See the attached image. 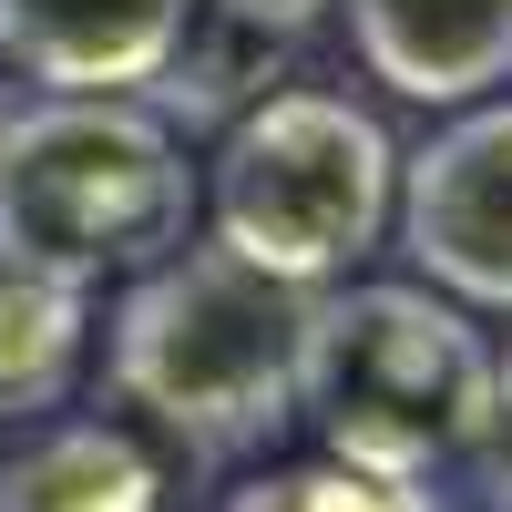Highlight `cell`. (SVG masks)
Wrapping results in <instances>:
<instances>
[{
  "label": "cell",
  "mask_w": 512,
  "mask_h": 512,
  "mask_svg": "<svg viewBox=\"0 0 512 512\" xmlns=\"http://www.w3.org/2000/svg\"><path fill=\"white\" fill-rule=\"evenodd\" d=\"M461 461H482V482H492V502L512 512V369L492 359V400H482V431H472V451Z\"/></svg>",
  "instance_id": "11"
},
{
  "label": "cell",
  "mask_w": 512,
  "mask_h": 512,
  "mask_svg": "<svg viewBox=\"0 0 512 512\" xmlns=\"http://www.w3.org/2000/svg\"><path fill=\"white\" fill-rule=\"evenodd\" d=\"M226 512H431V492H420V482L349 472V461H308V472H267V482H246Z\"/></svg>",
  "instance_id": "10"
},
{
  "label": "cell",
  "mask_w": 512,
  "mask_h": 512,
  "mask_svg": "<svg viewBox=\"0 0 512 512\" xmlns=\"http://www.w3.org/2000/svg\"><path fill=\"white\" fill-rule=\"evenodd\" d=\"M205 11H226L246 41H297V31L328 21V0H205Z\"/></svg>",
  "instance_id": "12"
},
{
  "label": "cell",
  "mask_w": 512,
  "mask_h": 512,
  "mask_svg": "<svg viewBox=\"0 0 512 512\" xmlns=\"http://www.w3.org/2000/svg\"><path fill=\"white\" fill-rule=\"evenodd\" d=\"M349 41L369 82L431 113L492 103V82H512V0H349Z\"/></svg>",
  "instance_id": "7"
},
{
  "label": "cell",
  "mask_w": 512,
  "mask_h": 512,
  "mask_svg": "<svg viewBox=\"0 0 512 512\" xmlns=\"http://www.w3.org/2000/svg\"><path fill=\"white\" fill-rule=\"evenodd\" d=\"M82 359V287L0 256V410H52Z\"/></svg>",
  "instance_id": "9"
},
{
  "label": "cell",
  "mask_w": 512,
  "mask_h": 512,
  "mask_svg": "<svg viewBox=\"0 0 512 512\" xmlns=\"http://www.w3.org/2000/svg\"><path fill=\"white\" fill-rule=\"evenodd\" d=\"M154 461L113 420H62L0 461V512H154Z\"/></svg>",
  "instance_id": "8"
},
{
  "label": "cell",
  "mask_w": 512,
  "mask_h": 512,
  "mask_svg": "<svg viewBox=\"0 0 512 512\" xmlns=\"http://www.w3.org/2000/svg\"><path fill=\"white\" fill-rule=\"evenodd\" d=\"M492 400L482 328L431 287H318L297 328V420L328 461L379 482H431L472 451Z\"/></svg>",
  "instance_id": "3"
},
{
  "label": "cell",
  "mask_w": 512,
  "mask_h": 512,
  "mask_svg": "<svg viewBox=\"0 0 512 512\" xmlns=\"http://www.w3.org/2000/svg\"><path fill=\"white\" fill-rule=\"evenodd\" d=\"M195 164L144 93H31L0 113V256L93 287L175 256Z\"/></svg>",
  "instance_id": "1"
},
{
  "label": "cell",
  "mask_w": 512,
  "mask_h": 512,
  "mask_svg": "<svg viewBox=\"0 0 512 512\" xmlns=\"http://www.w3.org/2000/svg\"><path fill=\"white\" fill-rule=\"evenodd\" d=\"M390 185H400V144L379 134V113H359L349 93H318V82H287L236 113L195 205L226 256L318 297L390 236Z\"/></svg>",
  "instance_id": "4"
},
{
  "label": "cell",
  "mask_w": 512,
  "mask_h": 512,
  "mask_svg": "<svg viewBox=\"0 0 512 512\" xmlns=\"http://www.w3.org/2000/svg\"><path fill=\"white\" fill-rule=\"evenodd\" d=\"M297 328L308 287L256 277L226 246H175L113 308V390L185 451H256L297 420Z\"/></svg>",
  "instance_id": "2"
},
{
  "label": "cell",
  "mask_w": 512,
  "mask_h": 512,
  "mask_svg": "<svg viewBox=\"0 0 512 512\" xmlns=\"http://www.w3.org/2000/svg\"><path fill=\"white\" fill-rule=\"evenodd\" d=\"M390 226L431 297L512 318V103H461L420 154H400Z\"/></svg>",
  "instance_id": "5"
},
{
  "label": "cell",
  "mask_w": 512,
  "mask_h": 512,
  "mask_svg": "<svg viewBox=\"0 0 512 512\" xmlns=\"http://www.w3.org/2000/svg\"><path fill=\"white\" fill-rule=\"evenodd\" d=\"M205 0H0V62L41 93H164Z\"/></svg>",
  "instance_id": "6"
}]
</instances>
